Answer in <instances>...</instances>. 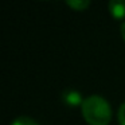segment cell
<instances>
[{
	"mask_svg": "<svg viewBox=\"0 0 125 125\" xmlns=\"http://www.w3.org/2000/svg\"><path fill=\"white\" fill-rule=\"evenodd\" d=\"M82 116L90 125H108L112 118L110 104L97 94L89 95L82 104Z\"/></svg>",
	"mask_w": 125,
	"mask_h": 125,
	"instance_id": "1",
	"label": "cell"
},
{
	"mask_svg": "<svg viewBox=\"0 0 125 125\" xmlns=\"http://www.w3.org/2000/svg\"><path fill=\"white\" fill-rule=\"evenodd\" d=\"M62 100H63V102L66 104V105H69V106H78V105H81L82 106V104H83V98H82V95H81V93L78 92V90H74V89H66L65 92L62 93Z\"/></svg>",
	"mask_w": 125,
	"mask_h": 125,
	"instance_id": "2",
	"label": "cell"
},
{
	"mask_svg": "<svg viewBox=\"0 0 125 125\" xmlns=\"http://www.w3.org/2000/svg\"><path fill=\"white\" fill-rule=\"evenodd\" d=\"M109 11L116 19L125 18V0H112L108 4Z\"/></svg>",
	"mask_w": 125,
	"mask_h": 125,
	"instance_id": "3",
	"label": "cell"
},
{
	"mask_svg": "<svg viewBox=\"0 0 125 125\" xmlns=\"http://www.w3.org/2000/svg\"><path fill=\"white\" fill-rule=\"evenodd\" d=\"M66 3L74 10H78V11H82V10H86L87 7L90 6L89 0H67Z\"/></svg>",
	"mask_w": 125,
	"mask_h": 125,
	"instance_id": "4",
	"label": "cell"
},
{
	"mask_svg": "<svg viewBox=\"0 0 125 125\" xmlns=\"http://www.w3.org/2000/svg\"><path fill=\"white\" fill-rule=\"evenodd\" d=\"M121 35H122V38H124V41H125V22L121 24Z\"/></svg>",
	"mask_w": 125,
	"mask_h": 125,
	"instance_id": "7",
	"label": "cell"
},
{
	"mask_svg": "<svg viewBox=\"0 0 125 125\" xmlns=\"http://www.w3.org/2000/svg\"><path fill=\"white\" fill-rule=\"evenodd\" d=\"M11 125H39V124L35 120L30 118V117H27V116H20V117H18V118H15Z\"/></svg>",
	"mask_w": 125,
	"mask_h": 125,
	"instance_id": "5",
	"label": "cell"
},
{
	"mask_svg": "<svg viewBox=\"0 0 125 125\" xmlns=\"http://www.w3.org/2000/svg\"><path fill=\"white\" fill-rule=\"evenodd\" d=\"M118 122L120 125H125V102L118 109Z\"/></svg>",
	"mask_w": 125,
	"mask_h": 125,
	"instance_id": "6",
	"label": "cell"
}]
</instances>
